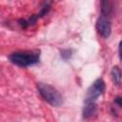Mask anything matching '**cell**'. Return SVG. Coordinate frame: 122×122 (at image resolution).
Listing matches in <instances>:
<instances>
[{"label": "cell", "mask_w": 122, "mask_h": 122, "mask_svg": "<svg viewBox=\"0 0 122 122\" xmlns=\"http://www.w3.org/2000/svg\"><path fill=\"white\" fill-rule=\"evenodd\" d=\"M104 90H105V82L101 78L96 79L87 91L85 103H87V102H95L96 99L103 93Z\"/></svg>", "instance_id": "3957f363"}, {"label": "cell", "mask_w": 122, "mask_h": 122, "mask_svg": "<svg viewBox=\"0 0 122 122\" xmlns=\"http://www.w3.org/2000/svg\"><path fill=\"white\" fill-rule=\"evenodd\" d=\"M71 52H72L71 50H70V49H64V50H61L60 55H61V57H62L63 59L68 60V59L71 58V54H72Z\"/></svg>", "instance_id": "9c48e42d"}, {"label": "cell", "mask_w": 122, "mask_h": 122, "mask_svg": "<svg viewBox=\"0 0 122 122\" xmlns=\"http://www.w3.org/2000/svg\"><path fill=\"white\" fill-rule=\"evenodd\" d=\"M10 61L18 67H29L39 62V52L35 51H17L9 56Z\"/></svg>", "instance_id": "6da1fadb"}, {"label": "cell", "mask_w": 122, "mask_h": 122, "mask_svg": "<svg viewBox=\"0 0 122 122\" xmlns=\"http://www.w3.org/2000/svg\"><path fill=\"white\" fill-rule=\"evenodd\" d=\"M114 101H115V103L117 105H119L120 107H122V97H116L114 99Z\"/></svg>", "instance_id": "30bf717a"}, {"label": "cell", "mask_w": 122, "mask_h": 122, "mask_svg": "<svg viewBox=\"0 0 122 122\" xmlns=\"http://www.w3.org/2000/svg\"><path fill=\"white\" fill-rule=\"evenodd\" d=\"M96 112V104L95 102H87L85 103V106L83 108V117L84 118H89L92 116Z\"/></svg>", "instance_id": "5b68a950"}, {"label": "cell", "mask_w": 122, "mask_h": 122, "mask_svg": "<svg viewBox=\"0 0 122 122\" xmlns=\"http://www.w3.org/2000/svg\"><path fill=\"white\" fill-rule=\"evenodd\" d=\"M52 1H53V0H44V1H43V5H42V8H41V10H40V12H39V14H38L40 17L45 16V15L49 12Z\"/></svg>", "instance_id": "ba28073f"}, {"label": "cell", "mask_w": 122, "mask_h": 122, "mask_svg": "<svg viewBox=\"0 0 122 122\" xmlns=\"http://www.w3.org/2000/svg\"><path fill=\"white\" fill-rule=\"evenodd\" d=\"M100 10L101 14L110 16L112 12V5L110 0H100Z\"/></svg>", "instance_id": "8992f818"}, {"label": "cell", "mask_w": 122, "mask_h": 122, "mask_svg": "<svg viewBox=\"0 0 122 122\" xmlns=\"http://www.w3.org/2000/svg\"><path fill=\"white\" fill-rule=\"evenodd\" d=\"M96 30L102 37L108 38L112 32V24H111L110 16L100 14V16L96 21Z\"/></svg>", "instance_id": "277c9868"}, {"label": "cell", "mask_w": 122, "mask_h": 122, "mask_svg": "<svg viewBox=\"0 0 122 122\" xmlns=\"http://www.w3.org/2000/svg\"><path fill=\"white\" fill-rule=\"evenodd\" d=\"M118 50H119V56H120V59L122 60V40H121L120 43H119V48H118Z\"/></svg>", "instance_id": "8fae6325"}, {"label": "cell", "mask_w": 122, "mask_h": 122, "mask_svg": "<svg viewBox=\"0 0 122 122\" xmlns=\"http://www.w3.org/2000/svg\"><path fill=\"white\" fill-rule=\"evenodd\" d=\"M37 88L41 96L51 106L58 107L63 104V96L52 86L45 83H38Z\"/></svg>", "instance_id": "7a4b0ae2"}, {"label": "cell", "mask_w": 122, "mask_h": 122, "mask_svg": "<svg viewBox=\"0 0 122 122\" xmlns=\"http://www.w3.org/2000/svg\"><path fill=\"white\" fill-rule=\"evenodd\" d=\"M112 77L113 82H114L116 85H119V84H120L121 79H122V73H121L120 69H119L117 66H114V67L112 69Z\"/></svg>", "instance_id": "52a82bcc"}]
</instances>
